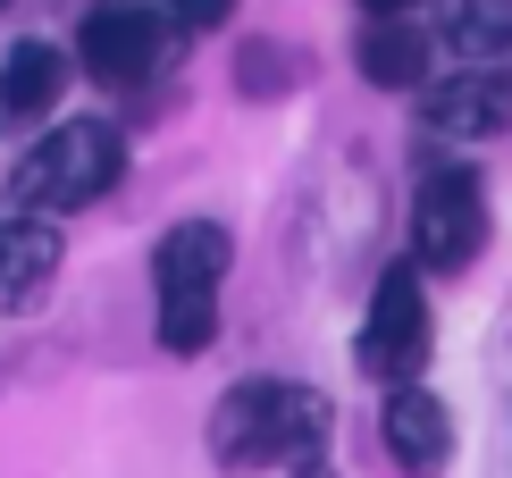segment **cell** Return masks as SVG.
I'll return each instance as SVG.
<instances>
[{
	"label": "cell",
	"instance_id": "ba28073f",
	"mask_svg": "<svg viewBox=\"0 0 512 478\" xmlns=\"http://www.w3.org/2000/svg\"><path fill=\"white\" fill-rule=\"evenodd\" d=\"M59 277V227L51 219H0V311H26V302Z\"/></svg>",
	"mask_w": 512,
	"mask_h": 478
},
{
	"label": "cell",
	"instance_id": "52a82bcc",
	"mask_svg": "<svg viewBox=\"0 0 512 478\" xmlns=\"http://www.w3.org/2000/svg\"><path fill=\"white\" fill-rule=\"evenodd\" d=\"M387 453H395V470H412V478H437L445 470L454 420H445V403L429 395V386H395V403H387Z\"/></svg>",
	"mask_w": 512,
	"mask_h": 478
},
{
	"label": "cell",
	"instance_id": "9c48e42d",
	"mask_svg": "<svg viewBox=\"0 0 512 478\" xmlns=\"http://www.w3.org/2000/svg\"><path fill=\"white\" fill-rule=\"evenodd\" d=\"M361 76L387 84V93H412V84H429L437 68V34L412 26V17H370V34H361Z\"/></svg>",
	"mask_w": 512,
	"mask_h": 478
},
{
	"label": "cell",
	"instance_id": "9a60e30c",
	"mask_svg": "<svg viewBox=\"0 0 512 478\" xmlns=\"http://www.w3.org/2000/svg\"><path fill=\"white\" fill-rule=\"evenodd\" d=\"M303 478H328V470H303Z\"/></svg>",
	"mask_w": 512,
	"mask_h": 478
},
{
	"label": "cell",
	"instance_id": "8fae6325",
	"mask_svg": "<svg viewBox=\"0 0 512 478\" xmlns=\"http://www.w3.org/2000/svg\"><path fill=\"white\" fill-rule=\"evenodd\" d=\"M429 126H445V135H496V126H512V76H479V68H462V76H445L437 84V101H429Z\"/></svg>",
	"mask_w": 512,
	"mask_h": 478
},
{
	"label": "cell",
	"instance_id": "2e32d148",
	"mask_svg": "<svg viewBox=\"0 0 512 478\" xmlns=\"http://www.w3.org/2000/svg\"><path fill=\"white\" fill-rule=\"evenodd\" d=\"M0 9H9V0H0Z\"/></svg>",
	"mask_w": 512,
	"mask_h": 478
},
{
	"label": "cell",
	"instance_id": "30bf717a",
	"mask_svg": "<svg viewBox=\"0 0 512 478\" xmlns=\"http://www.w3.org/2000/svg\"><path fill=\"white\" fill-rule=\"evenodd\" d=\"M59 93H68V51H51V42H17V51L0 59V126H34Z\"/></svg>",
	"mask_w": 512,
	"mask_h": 478
},
{
	"label": "cell",
	"instance_id": "8992f818",
	"mask_svg": "<svg viewBox=\"0 0 512 478\" xmlns=\"http://www.w3.org/2000/svg\"><path fill=\"white\" fill-rule=\"evenodd\" d=\"M227 260H236V244H227L219 219H185V227L160 235V252H152V286H160V294H219Z\"/></svg>",
	"mask_w": 512,
	"mask_h": 478
},
{
	"label": "cell",
	"instance_id": "6da1fadb",
	"mask_svg": "<svg viewBox=\"0 0 512 478\" xmlns=\"http://www.w3.org/2000/svg\"><path fill=\"white\" fill-rule=\"evenodd\" d=\"M336 428V403L294 378H244L210 411V453L227 470H319Z\"/></svg>",
	"mask_w": 512,
	"mask_h": 478
},
{
	"label": "cell",
	"instance_id": "4fadbf2b",
	"mask_svg": "<svg viewBox=\"0 0 512 478\" xmlns=\"http://www.w3.org/2000/svg\"><path fill=\"white\" fill-rule=\"evenodd\" d=\"M160 17H168V26H219L227 0H160Z\"/></svg>",
	"mask_w": 512,
	"mask_h": 478
},
{
	"label": "cell",
	"instance_id": "3957f363",
	"mask_svg": "<svg viewBox=\"0 0 512 478\" xmlns=\"http://www.w3.org/2000/svg\"><path fill=\"white\" fill-rule=\"evenodd\" d=\"M76 59L101 93H143L168 59H185V34L168 26L152 0H101L76 26Z\"/></svg>",
	"mask_w": 512,
	"mask_h": 478
},
{
	"label": "cell",
	"instance_id": "7a4b0ae2",
	"mask_svg": "<svg viewBox=\"0 0 512 478\" xmlns=\"http://www.w3.org/2000/svg\"><path fill=\"white\" fill-rule=\"evenodd\" d=\"M118 177H126V135L110 118H68L17 160L9 193L26 219H68V210H93Z\"/></svg>",
	"mask_w": 512,
	"mask_h": 478
},
{
	"label": "cell",
	"instance_id": "277c9868",
	"mask_svg": "<svg viewBox=\"0 0 512 478\" xmlns=\"http://www.w3.org/2000/svg\"><path fill=\"white\" fill-rule=\"evenodd\" d=\"M487 244V193L471 168H429L412 193V252H420V269H445V277H462L479 260Z\"/></svg>",
	"mask_w": 512,
	"mask_h": 478
},
{
	"label": "cell",
	"instance_id": "7c38bea8",
	"mask_svg": "<svg viewBox=\"0 0 512 478\" xmlns=\"http://www.w3.org/2000/svg\"><path fill=\"white\" fill-rule=\"evenodd\" d=\"M219 336V294H160V344L168 353H202Z\"/></svg>",
	"mask_w": 512,
	"mask_h": 478
},
{
	"label": "cell",
	"instance_id": "5bb4252c",
	"mask_svg": "<svg viewBox=\"0 0 512 478\" xmlns=\"http://www.w3.org/2000/svg\"><path fill=\"white\" fill-rule=\"evenodd\" d=\"M361 9H370V17H403V9H412V0H361Z\"/></svg>",
	"mask_w": 512,
	"mask_h": 478
},
{
	"label": "cell",
	"instance_id": "5b68a950",
	"mask_svg": "<svg viewBox=\"0 0 512 478\" xmlns=\"http://www.w3.org/2000/svg\"><path fill=\"white\" fill-rule=\"evenodd\" d=\"M361 369L387 386H412L429 369V294H420V269H378L370 319H361Z\"/></svg>",
	"mask_w": 512,
	"mask_h": 478
}]
</instances>
